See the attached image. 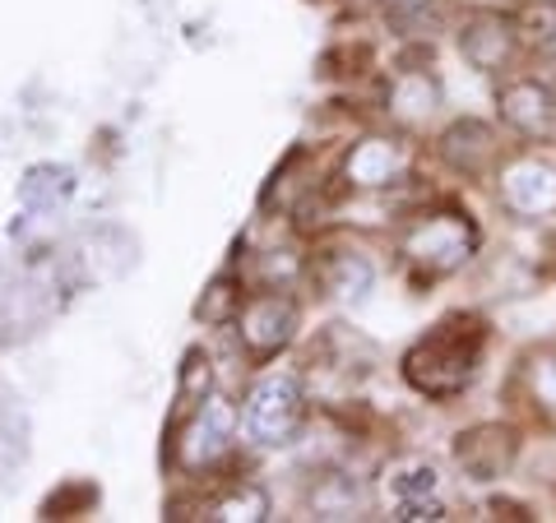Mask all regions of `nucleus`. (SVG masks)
I'll list each match as a JSON object with an SVG mask.
<instances>
[{"mask_svg": "<svg viewBox=\"0 0 556 523\" xmlns=\"http://www.w3.org/2000/svg\"><path fill=\"white\" fill-rule=\"evenodd\" d=\"M441 158L464 171V177H478V171L492 167L496 158V135L482 126V120H455L445 135H441Z\"/></svg>", "mask_w": 556, "mask_h": 523, "instance_id": "9d476101", "label": "nucleus"}, {"mask_svg": "<svg viewBox=\"0 0 556 523\" xmlns=\"http://www.w3.org/2000/svg\"><path fill=\"white\" fill-rule=\"evenodd\" d=\"M311 510L320 519H348L353 510H362V486L348 473H329L316 482V492H311Z\"/></svg>", "mask_w": 556, "mask_h": 523, "instance_id": "4468645a", "label": "nucleus"}, {"mask_svg": "<svg viewBox=\"0 0 556 523\" xmlns=\"http://www.w3.org/2000/svg\"><path fill=\"white\" fill-rule=\"evenodd\" d=\"M478 246V232L464 214H427L404 232V255L427 273H455L468 265Z\"/></svg>", "mask_w": 556, "mask_h": 523, "instance_id": "f03ea898", "label": "nucleus"}, {"mask_svg": "<svg viewBox=\"0 0 556 523\" xmlns=\"http://www.w3.org/2000/svg\"><path fill=\"white\" fill-rule=\"evenodd\" d=\"M394 496L399 500H437V468L413 463L404 477H394Z\"/></svg>", "mask_w": 556, "mask_h": 523, "instance_id": "412c9836", "label": "nucleus"}, {"mask_svg": "<svg viewBox=\"0 0 556 523\" xmlns=\"http://www.w3.org/2000/svg\"><path fill=\"white\" fill-rule=\"evenodd\" d=\"M298 329V302L283 292H269V296H255V302L241 310V339L255 357H274L278 347L292 339Z\"/></svg>", "mask_w": 556, "mask_h": 523, "instance_id": "423d86ee", "label": "nucleus"}, {"mask_svg": "<svg viewBox=\"0 0 556 523\" xmlns=\"http://www.w3.org/2000/svg\"><path fill=\"white\" fill-rule=\"evenodd\" d=\"M70 195H75V171L56 167V163L28 167L24 181H20V200H24V208H33V214H51V208L65 204Z\"/></svg>", "mask_w": 556, "mask_h": 523, "instance_id": "f8f14e48", "label": "nucleus"}, {"mask_svg": "<svg viewBox=\"0 0 556 523\" xmlns=\"http://www.w3.org/2000/svg\"><path fill=\"white\" fill-rule=\"evenodd\" d=\"M390 107H394V116H404V120L431 116V107H437V84H431L427 75H404L394 84V93H390Z\"/></svg>", "mask_w": 556, "mask_h": 523, "instance_id": "2eb2a0df", "label": "nucleus"}, {"mask_svg": "<svg viewBox=\"0 0 556 523\" xmlns=\"http://www.w3.org/2000/svg\"><path fill=\"white\" fill-rule=\"evenodd\" d=\"M515 449H519L515 431L501 422H482V426H468L455 435V463L473 482H496L501 473H510Z\"/></svg>", "mask_w": 556, "mask_h": 523, "instance_id": "20e7f679", "label": "nucleus"}, {"mask_svg": "<svg viewBox=\"0 0 556 523\" xmlns=\"http://www.w3.org/2000/svg\"><path fill=\"white\" fill-rule=\"evenodd\" d=\"M237 306H241L237 283H232V278H218V283L204 292V302L195 306V316H200L204 324H228V320L237 316Z\"/></svg>", "mask_w": 556, "mask_h": 523, "instance_id": "f3484780", "label": "nucleus"}, {"mask_svg": "<svg viewBox=\"0 0 556 523\" xmlns=\"http://www.w3.org/2000/svg\"><path fill=\"white\" fill-rule=\"evenodd\" d=\"M501 200L525 218L556 214V167L543 158H515L501 171Z\"/></svg>", "mask_w": 556, "mask_h": 523, "instance_id": "39448f33", "label": "nucleus"}, {"mask_svg": "<svg viewBox=\"0 0 556 523\" xmlns=\"http://www.w3.org/2000/svg\"><path fill=\"white\" fill-rule=\"evenodd\" d=\"M228 445H232V404H223V398H208V408L200 412V422L190 426L186 463L190 468L214 463L218 455H228Z\"/></svg>", "mask_w": 556, "mask_h": 523, "instance_id": "9b49d317", "label": "nucleus"}, {"mask_svg": "<svg viewBox=\"0 0 556 523\" xmlns=\"http://www.w3.org/2000/svg\"><path fill=\"white\" fill-rule=\"evenodd\" d=\"M386 5L394 10V20H404V14H422L431 0H386Z\"/></svg>", "mask_w": 556, "mask_h": 523, "instance_id": "5701e85b", "label": "nucleus"}, {"mask_svg": "<svg viewBox=\"0 0 556 523\" xmlns=\"http://www.w3.org/2000/svg\"><path fill=\"white\" fill-rule=\"evenodd\" d=\"M519 28H525L543 51H556V5H552V0L525 5V14H519Z\"/></svg>", "mask_w": 556, "mask_h": 523, "instance_id": "6ab92c4d", "label": "nucleus"}, {"mask_svg": "<svg viewBox=\"0 0 556 523\" xmlns=\"http://www.w3.org/2000/svg\"><path fill=\"white\" fill-rule=\"evenodd\" d=\"M371 278H376L371 265L353 251H339L320 265V283L329 296H339V302H362V296L371 292Z\"/></svg>", "mask_w": 556, "mask_h": 523, "instance_id": "ddd939ff", "label": "nucleus"}, {"mask_svg": "<svg viewBox=\"0 0 556 523\" xmlns=\"http://www.w3.org/2000/svg\"><path fill=\"white\" fill-rule=\"evenodd\" d=\"M89 505H98V486H89V482H70L65 492H56V496L42 505V514H47V519H75L79 510H89Z\"/></svg>", "mask_w": 556, "mask_h": 523, "instance_id": "a211bd4d", "label": "nucleus"}, {"mask_svg": "<svg viewBox=\"0 0 556 523\" xmlns=\"http://www.w3.org/2000/svg\"><path fill=\"white\" fill-rule=\"evenodd\" d=\"M515 42H519V33L510 20H501V14H473L459 33L464 61L473 69H486V75H496V69L515 56Z\"/></svg>", "mask_w": 556, "mask_h": 523, "instance_id": "6e6552de", "label": "nucleus"}, {"mask_svg": "<svg viewBox=\"0 0 556 523\" xmlns=\"http://www.w3.org/2000/svg\"><path fill=\"white\" fill-rule=\"evenodd\" d=\"M478 357H482V324L478 320H445L417 347H408L404 380L427 398H455L473 385Z\"/></svg>", "mask_w": 556, "mask_h": 523, "instance_id": "f257e3e1", "label": "nucleus"}, {"mask_svg": "<svg viewBox=\"0 0 556 523\" xmlns=\"http://www.w3.org/2000/svg\"><path fill=\"white\" fill-rule=\"evenodd\" d=\"M501 116L525 135H543L556 120V93L538 79H515V84L501 89Z\"/></svg>", "mask_w": 556, "mask_h": 523, "instance_id": "1a4fd4ad", "label": "nucleus"}, {"mask_svg": "<svg viewBox=\"0 0 556 523\" xmlns=\"http://www.w3.org/2000/svg\"><path fill=\"white\" fill-rule=\"evenodd\" d=\"M265 514H269V496L260 486H241V492H232L228 500H218L208 510V519H218V523H260Z\"/></svg>", "mask_w": 556, "mask_h": 523, "instance_id": "dca6fc26", "label": "nucleus"}, {"mask_svg": "<svg viewBox=\"0 0 556 523\" xmlns=\"http://www.w3.org/2000/svg\"><path fill=\"white\" fill-rule=\"evenodd\" d=\"M529 385H533L538 404L556 412V357H538V361L529 366Z\"/></svg>", "mask_w": 556, "mask_h": 523, "instance_id": "4be33fe9", "label": "nucleus"}, {"mask_svg": "<svg viewBox=\"0 0 556 523\" xmlns=\"http://www.w3.org/2000/svg\"><path fill=\"white\" fill-rule=\"evenodd\" d=\"M204 390H208V361H204V353H186L181 390H177V412L195 408V398H204Z\"/></svg>", "mask_w": 556, "mask_h": 523, "instance_id": "aec40b11", "label": "nucleus"}, {"mask_svg": "<svg viewBox=\"0 0 556 523\" xmlns=\"http://www.w3.org/2000/svg\"><path fill=\"white\" fill-rule=\"evenodd\" d=\"M302 385L292 375H265L247 398V426L260 445H288L302 426Z\"/></svg>", "mask_w": 556, "mask_h": 523, "instance_id": "7ed1b4c3", "label": "nucleus"}, {"mask_svg": "<svg viewBox=\"0 0 556 523\" xmlns=\"http://www.w3.org/2000/svg\"><path fill=\"white\" fill-rule=\"evenodd\" d=\"M404 171H408V149L386 135H371V139H362V144H353V153H348V163H343L348 186H357V190L394 186Z\"/></svg>", "mask_w": 556, "mask_h": 523, "instance_id": "0eeeda50", "label": "nucleus"}]
</instances>
